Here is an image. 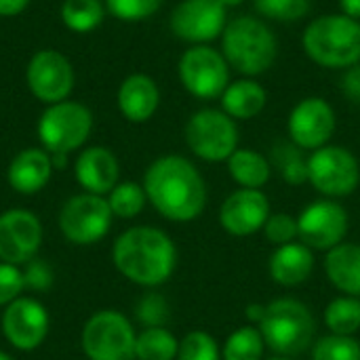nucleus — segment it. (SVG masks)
<instances>
[{"label": "nucleus", "mask_w": 360, "mask_h": 360, "mask_svg": "<svg viewBox=\"0 0 360 360\" xmlns=\"http://www.w3.org/2000/svg\"><path fill=\"white\" fill-rule=\"evenodd\" d=\"M0 360H13V356H8L6 352H2V350H0Z\"/></svg>", "instance_id": "46"}, {"label": "nucleus", "mask_w": 360, "mask_h": 360, "mask_svg": "<svg viewBox=\"0 0 360 360\" xmlns=\"http://www.w3.org/2000/svg\"><path fill=\"white\" fill-rule=\"evenodd\" d=\"M103 2L110 15L127 23L150 19L162 6V0H103Z\"/></svg>", "instance_id": "35"}, {"label": "nucleus", "mask_w": 360, "mask_h": 360, "mask_svg": "<svg viewBox=\"0 0 360 360\" xmlns=\"http://www.w3.org/2000/svg\"><path fill=\"white\" fill-rule=\"evenodd\" d=\"M226 162H228V171H230L232 179L240 188L262 190L272 177L270 160L251 148H238Z\"/></svg>", "instance_id": "25"}, {"label": "nucleus", "mask_w": 360, "mask_h": 360, "mask_svg": "<svg viewBox=\"0 0 360 360\" xmlns=\"http://www.w3.org/2000/svg\"><path fill=\"white\" fill-rule=\"evenodd\" d=\"M74 177L78 186L97 196H108L120 177V165L112 150L103 146L84 148L74 162Z\"/></svg>", "instance_id": "19"}, {"label": "nucleus", "mask_w": 360, "mask_h": 360, "mask_svg": "<svg viewBox=\"0 0 360 360\" xmlns=\"http://www.w3.org/2000/svg\"><path fill=\"white\" fill-rule=\"evenodd\" d=\"M259 333L266 342V348L278 356H300L314 342L316 321L304 302L293 297H278L266 306Z\"/></svg>", "instance_id": "5"}, {"label": "nucleus", "mask_w": 360, "mask_h": 360, "mask_svg": "<svg viewBox=\"0 0 360 360\" xmlns=\"http://www.w3.org/2000/svg\"><path fill=\"white\" fill-rule=\"evenodd\" d=\"M270 278L281 287H297L314 272V253L304 243L276 247L268 262Z\"/></svg>", "instance_id": "22"}, {"label": "nucleus", "mask_w": 360, "mask_h": 360, "mask_svg": "<svg viewBox=\"0 0 360 360\" xmlns=\"http://www.w3.org/2000/svg\"><path fill=\"white\" fill-rule=\"evenodd\" d=\"M42 245V224L25 209L0 213V262L23 266L32 262Z\"/></svg>", "instance_id": "16"}, {"label": "nucleus", "mask_w": 360, "mask_h": 360, "mask_svg": "<svg viewBox=\"0 0 360 360\" xmlns=\"http://www.w3.org/2000/svg\"><path fill=\"white\" fill-rule=\"evenodd\" d=\"M135 316L143 327H165L169 321V304L160 293H146L137 302Z\"/></svg>", "instance_id": "36"}, {"label": "nucleus", "mask_w": 360, "mask_h": 360, "mask_svg": "<svg viewBox=\"0 0 360 360\" xmlns=\"http://www.w3.org/2000/svg\"><path fill=\"white\" fill-rule=\"evenodd\" d=\"M74 80L76 76L70 59L55 49L36 51L25 68L30 93L46 105L65 101L74 89Z\"/></svg>", "instance_id": "12"}, {"label": "nucleus", "mask_w": 360, "mask_h": 360, "mask_svg": "<svg viewBox=\"0 0 360 360\" xmlns=\"http://www.w3.org/2000/svg\"><path fill=\"white\" fill-rule=\"evenodd\" d=\"M181 86L196 99L209 101L224 95L230 84V65L221 51L209 44H192L177 63Z\"/></svg>", "instance_id": "9"}, {"label": "nucleus", "mask_w": 360, "mask_h": 360, "mask_svg": "<svg viewBox=\"0 0 360 360\" xmlns=\"http://www.w3.org/2000/svg\"><path fill=\"white\" fill-rule=\"evenodd\" d=\"M270 165L289 186L308 184V156L306 150L291 139H278L270 150Z\"/></svg>", "instance_id": "26"}, {"label": "nucleus", "mask_w": 360, "mask_h": 360, "mask_svg": "<svg viewBox=\"0 0 360 360\" xmlns=\"http://www.w3.org/2000/svg\"><path fill=\"white\" fill-rule=\"evenodd\" d=\"M91 131V110L70 99L46 105L38 120V139L49 154H70L82 148Z\"/></svg>", "instance_id": "6"}, {"label": "nucleus", "mask_w": 360, "mask_h": 360, "mask_svg": "<svg viewBox=\"0 0 360 360\" xmlns=\"http://www.w3.org/2000/svg\"><path fill=\"white\" fill-rule=\"evenodd\" d=\"M266 350V342L257 327L247 325L232 331L224 344L221 359L224 360H262Z\"/></svg>", "instance_id": "30"}, {"label": "nucleus", "mask_w": 360, "mask_h": 360, "mask_svg": "<svg viewBox=\"0 0 360 360\" xmlns=\"http://www.w3.org/2000/svg\"><path fill=\"white\" fill-rule=\"evenodd\" d=\"M49 312L34 297H17L4 308L2 314V333L6 342L21 350H36L49 335Z\"/></svg>", "instance_id": "17"}, {"label": "nucleus", "mask_w": 360, "mask_h": 360, "mask_svg": "<svg viewBox=\"0 0 360 360\" xmlns=\"http://www.w3.org/2000/svg\"><path fill=\"white\" fill-rule=\"evenodd\" d=\"M25 289L23 281V270L19 266L0 262V306H8L17 297H21Z\"/></svg>", "instance_id": "38"}, {"label": "nucleus", "mask_w": 360, "mask_h": 360, "mask_svg": "<svg viewBox=\"0 0 360 360\" xmlns=\"http://www.w3.org/2000/svg\"><path fill=\"white\" fill-rule=\"evenodd\" d=\"M116 103L129 122H148L160 105V89L152 76L131 74L120 82Z\"/></svg>", "instance_id": "20"}, {"label": "nucleus", "mask_w": 360, "mask_h": 360, "mask_svg": "<svg viewBox=\"0 0 360 360\" xmlns=\"http://www.w3.org/2000/svg\"><path fill=\"white\" fill-rule=\"evenodd\" d=\"M53 169H63L68 165V154H51Z\"/></svg>", "instance_id": "44"}, {"label": "nucleus", "mask_w": 360, "mask_h": 360, "mask_svg": "<svg viewBox=\"0 0 360 360\" xmlns=\"http://www.w3.org/2000/svg\"><path fill=\"white\" fill-rule=\"evenodd\" d=\"M264 234L268 243H272L274 247L289 245L297 238V219L289 213H274L268 217L264 226Z\"/></svg>", "instance_id": "37"}, {"label": "nucleus", "mask_w": 360, "mask_h": 360, "mask_svg": "<svg viewBox=\"0 0 360 360\" xmlns=\"http://www.w3.org/2000/svg\"><path fill=\"white\" fill-rule=\"evenodd\" d=\"M23 281H25V289L46 291L53 285V272L44 262L34 257L32 262H27V268L23 270Z\"/></svg>", "instance_id": "39"}, {"label": "nucleus", "mask_w": 360, "mask_h": 360, "mask_svg": "<svg viewBox=\"0 0 360 360\" xmlns=\"http://www.w3.org/2000/svg\"><path fill=\"white\" fill-rule=\"evenodd\" d=\"M342 91L344 95L354 101V103H360V61L356 65L344 70V76H342Z\"/></svg>", "instance_id": "40"}, {"label": "nucleus", "mask_w": 360, "mask_h": 360, "mask_svg": "<svg viewBox=\"0 0 360 360\" xmlns=\"http://www.w3.org/2000/svg\"><path fill=\"white\" fill-rule=\"evenodd\" d=\"M114 213L105 196L97 194H76L65 200L59 211V230L72 243L89 247L105 238L112 228Z\"/></svg>", "instance_id": "11"}, {"label": "nucleus", "mask_w": 360, "mask_h": 360, "mask_svg": "<svg viewBox=\"0 0 360 360\" xmlns=\"http://www.w3.org/2000/svg\"><path fill=\"white\" fill-rule=\"evenodd\" d=\"M53 171L51 154L44 148H25L11 160L6 179L15 192L32 196L49 184Z\"/></svg>", "instance_id": "21"}, {"label": "nucleus", "mask_w": 360, "mask_h": 360, "mask_svg": "<svg viewBox=\"0 0 360 360\" xmlns=\"http://www.w3.org/2000/svg\"><path fill=\"white\" fill-rule=\"evenodd\" d=\"M105 198H108V205H110L114 217H120V219L137 217L143 211L146 202H148L143 186H139L135 181L116 184V188Z\"/></svg>", "instance_id": "31"}, {"label": "nucleus", "mask_w": 360, "mask_h": 360, "mask_svg": "<svg viewBox=\"0 0 360 360\" xmlns=\"http://www.w3.org/2000/svg\"><path fill=\"white\" fill-rule=\"evenodd\" d=\"M325 272L338 291L360 297V245L342 243L327 251Z\"/></svg>", "instance_id": "23"}, {"label": "nucleus", "mask_w": 360, "mask_h": 360, "mask_svg": "<svg viewBox=\"0 0 360 360\" xmlns=\"http://www.w3.org/2000/svg\"><path fill=\"white\" fill-rule=\"evenodd\" d=\"M302 49L321 68L348 70L360 61V21L344 13L316 17L302 34Z\"/></svg>", "instance_id": "4"}, {"label": "nucleus", "mask_w": 360, "mask_h": 360, "mask_svg": "<svg viewBox=\"0 0 360 360\" xmlns=\"http://www.w3.org/2000/svg\"><path fill=\"white\" fill-rule=\"evenodd\" d=\"M30 0H0V17H15L27 8Z\"/></svg>", "instance_id": "41"}, {"label": "nucleus", "mask_w": 360, "mask_h": 360, "mask_svg": "<svg viewBox=\"0 0 360 360\" xmlns=\"http://www.w3.org/2000/svg\"><path fill=\"white\" fill-rule=\"evenodd\" d=\"M137 333L116 310L95 312L82 329V352L89 360H135Z\"/></svg>", "instance_id": "8"}, {"label": "nucleus", "mask_w": 360, "mask_h": 360, "mask_svg": "<svg viewBox=\"0 0 360 360\" xmlns=\"http://www.w3.org/2000/svg\"><path fill=\"white\" fill-rule=\"evenodd\" d=\"M327 329L333 335H354L360 329V297H335L325 310Z\"/></svg>", "instance_id": "29"}, {"label": "nucleus", "mask_w": 360, "mask_h": 360, "mask_svg": "<svg viewBox=\"0 0 360 360\" xmlns=\"http://www.w3.org/2000/svg\"><path fill=\"white\" fill-rule=\"evenodd\" d=\"M112 262L127 281L152 289L173 276L177 249L165 230L133 226L116 238L112 247Z\"/></svg>", "instance_id": "2"}, {"label": "nucleus", "mask_w": 360, "mask_h": 360, "mask_svg": "<svg viewBox=\"0 0 360 360\" xmlns=\"http://www.w3.org/2000/svg\"><path fill=\"white\" fill-rule=\"evenodd\" d=\"M228 17L219 0H181L169 19L171 32L190 44H209L221 38Z\"/></svg>", "instance_id": "14"}, {"label": "nucleus", "mask_w": 360, "mask_h": 360, "mask_svg": "<svg viewBox=\"0 0 360 360\" xmlns=\"http://www.w3.org/2000/svg\"><path fill=\"white\" fill-rule=\"evenodd\" d=\"M335 110L323 97H306L293 105L287 118L289 139L302 150H319L329 143L335 133Z\"/></svg>", "instance_id": "15"}, {"label": "nucleus", "mask_w": 360, "mask_h": 360, "mask_svg": "<svg viewBox=\"0 0 360 360\" xmlns=\"http://www.w3.org/2000/svg\"><path fill=\"white\" fill-rule=\"evenodd\" d=\"M245 314H247V321H249L251 325H259V323L264 321L266 306H264V304H249L247 310H245Z\"/></svg>", "instance_id": "42"}, {"label": "nucleus", "mask_w": 360, "mask_h": 360, "mask_svg": "<svg viewBox=\"0 0 360 360\" xmlns=\"http://www.w3.org/2000/svg\"><path fill=\"white\" fill-rule=\"evenodd\" d=\"M340 8L344 15L360 21V0H340Z\"/></svg>", "instance_id": "43"}, {"label": "nucleus", "mask_w": 360, "mask_h": 360, "mask_svg": "<svg viewBox=\"0 0 360 360\" xmlns=\"http://www.w3.org/2000/svg\"><path fill=\"white\" fill-rule=\"evenodd\" d=\"M312 360H360V342L331 333L312 344Z\"/></svg>", "instance_id": "32"}, {"label": "nucleus", "mask_w": 360, "mask_h": 360, "mask_svg": "<svg viewBox=\"0 0 360 360\" xmlns=\"http://www.w3.org/2000/svg\"><path fill=\"white\" fill-rule=\"evenodd\" d=\"M348 213L346 209L331 200H314L304 207L297 217V238L314 251H331L342 245L348 234Z\"/></svg>", "instance_id": "13"}, {"label": "nucleus", "mask_w": 360, "mask_h": 360, "mask_svg": "<svg viewBox=\"0 0 360 360\" xmlns=\"http://www.w3.org/2000/svg\"><path fill=\"white\" fill-rule=\"evenodd\" d=\"M105 6L101 0H63L61 21L74 34H89L101 25Z\"/></svg>", "instance_id": "28"}, {"label": "nucleus", "mask_w": 360, "mask_h": 360, "mask_svg": "<svg viewBox=\"0 0 360 360\" xmlns=\"http://www.w3.org/2000/svg\"><path fill=\"white\" fill-rule=\"evenodd\" d=\"M192 154L205 162H226L238 150V127L224 110L205 108L190 116L184 131Z\"/></svg>", "instance_id": "7"}, {"label": "nucleus", "mask_w": 360, "mask_h": 360, "mask_svg": "<svg viewBox=\"0 0 360 360\" xmlns=\"http://www.w3.org/2000/svg\"><path fill=\"white\" fill-rule=\"evenodd\" d=\"M219 101L221 110L234 120H251L264 112L268 103V93L257 80L240 78L228 84Z\"/></svg>", "instance_id": "24"}, {"label": "nucleus", "mask_w": 360, "mask_h": 360, "mask_svg": "<svg viewBox=\"0 0 360 360\" xmlns=\"http://www.w3.org/2000/svg\"><path fill=\"white\" fill-rule=\"evenodd\" d=\"M255 11L272 21H300L310 11V0H253Z\"/></svg>", "instance_id": "33"}, {"label": "nucleus", "mask_w": 360, "mask_h": 360, "mask_svg": "<svg viewBox=\"0 0 360 360\" xmlns=\"http://www.w3.org/2000/svg\"><path fill=\"white\" fill-rule=\"evenodd\" d=\"M221 55L238 74L253 78L268 72L278 57V40L270 25L253 15H240L226 23Z\"/></svg>", "instance_id": "3"}, {"label": "nucleus", "mask_w": 360, "mask_h": 360, "mask_svg": "<svg viewBox=\"0 0 360 360\" xmlns=\"http://www.w3.org/2000/svg\"><path fill=\"white\" fill-rule=\"evenodd\" d=\"M268 360H291V359H287V356H274V359H268Z\"/></svg>", "instance_id": "47"}, {"label": "nucleus", "mask_w": 360, "mask_h": 360, "mask_svg": "<svg viewBox=\"0 0 360 360\" xmlns=\"http://www.w3.org/2000/svg\"><path fill=\"white\" fill-rule=\"evenodd\" d=\"M148 202L169 221L186 224L207 207V181L196 165L179 154L156 158L143 175Z\"/></svg>", "instance_id": "1"}, {"label": "nucleus", "mask_w": 360, "mask_h": 360, "mask_svg": "<svg viewBox=\"0 0 360 360\" xmlns=\"http://www.w3.org/2000/svg\"><path fill=\"white\" fill-rule=\"evenodd\" d=\"M219 346L207 331H190L179 342L177 360H219Z\"/></svg>", "instance_id": "34"}, {"label": "nucleus", "mask_w": 360, "mask_h": 360, "mask_svg": "<svg viewBox=\"0 0 360 360\" xmlns=\"http://www.w3.org/2000/svg\"><path fill=\"white\" fill-rule=\"evenodd\" d=\"M308 181L325 198H346L360 186L359 158L342 146H323L308 156Z\"/></svg>", "instance_id": "10"}, {"label": "nucleus", "mask_w": 360, "mask_h": 360, "mask_svg": "<svg viewBox=\"0 0 360 360\" xmlns=\"http://www.w3.org/2000/svg\"><path fill=\"white\" fill-rule=\"evenodd\" d=\"M226 8H230V6H238V4H243L245 0H219Z\"/></svg>", "instance_id": "45"}, {"label": "nucleus", "mask_w": 360, "mask_h": 360, "mask_svg": "<svg viewBox=\"0 0 360 360\" xmlns=\"http://www.w3.org/2000/svg\"><path fill=\"white\" fill-rule=\"evenodd\" d=\"M179 340L167 327H146L135 340V360H175Z\"/></svg>", "instance_id": "27"}, {"label": "nucleus", "mask_w": 360, "mask_h": 360, "mask_svg": "<svg viewBox=\"0 0 360 360\" xmlns=\"http://www.w3.org/2000/svg\"><path fill=\"white\" fill-rule=\"evenodd\" d=\"M270 215V200L262 190L238 188L224 200L219 226L232 236H251L264 230Z\"/></svg>", "instance_id": "18"}]
</instances>
